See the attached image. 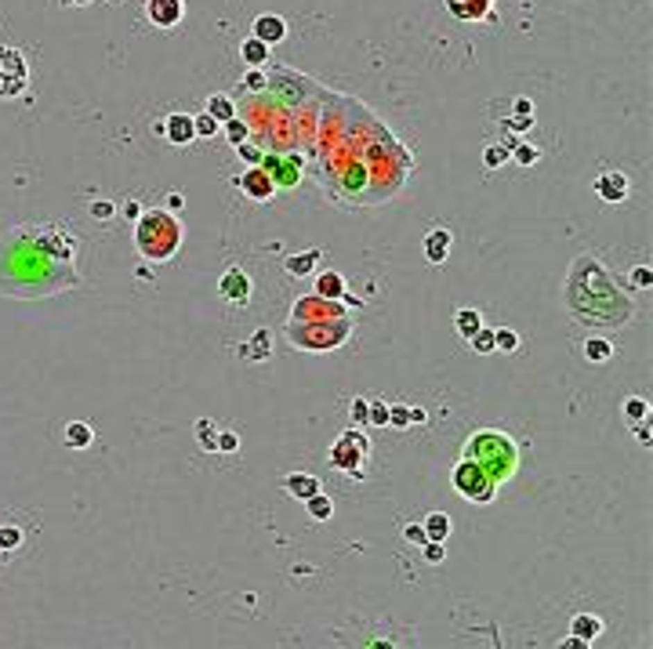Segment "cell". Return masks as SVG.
I'll use <instances>...</instances> for the list:
<instances>
[{"instance_id":"6da1fadb","label":"cell","mask_w":653,"mask_h":649,"mask_svg":"<svg viewBox=\"0 0 653 649\" xmlns=\"http://www.w3.org/2000/svg\"><path fill=\"white\" fill-rule=\"evenodd\" d=\"M566 302H570L573 312H577V320H584V323L620 327V323L631 320V302L617 291L613 276L592 254H581L577 265H573L570 287H566Z\"/></svg>"},{"instance_id":"7a4b0ae2","label":"cell","mask_w":653,"mask_h":649,"mask_svg":"<svg viewBox=\"0 0 653 649\" xmlns=\"http://www.w3.org/2000/svg\"><path fill=\"white\" fill-rule=\"evenodd\" d=\"M135 247L149 261H171L182 247V225L171 211H142L135 221Z\"/></svg>"},{"instance_id":"3957f363","label":"cell","mask_w":653,"mask_h":649,"mask_svg":"<svg viewBox=\"0 0 653 649\" xmlns=\"http://www.w3.org/2000/svg\"><path fill=\"white\" fill-rule=\"evenodd\" d=\"M465 457H472L493 483H504L508 476L516 471L519 465V453H516V442L501 435V432H475L465 442Z\"/></svg>"},{"instance_id":"277c9868","label":"cell","mask_w":653,"mask_h":649,"mask_svg":"<svg viewBox=\"0 0 653 649\" xmlns=\"http://www.w3.org/2000/svg\"><path fill=\"white\" fill-rule=\"evenodd\" d=\"M353 338V320L341 315V320H291L287 323V341L294 348H309V352H327V348H341Z\"/></svg>"},{"instance_id":"5b68a950","label":"cell","mask_w":653,"mask_h":649,"mask_svg":"<svg viewBox=\"0 0 653 649\" xmlns=\"http://www.w3.org/2000/svg\"><path fill=\"white\" fill-rule=\"evenodd\" d=\"M450 479H454V490H457V494L465 497V501H472V504H490L493 494H498V483H493L486 471L472 461V457H461Z\"/></svg>"},{"instance_id":"8992f818","label":"cell","mask_w":653,"mask_h":649,"mask_svg":"<svg viewBox=\"0 0 653 649\" xmlns=\"http://www.w3.org/2000/svg\"><path fill=\"white\" fill-rule=\"evenodd\" d=\"M371 457V439L363 432H345L341 439H334L330 447V465L348 471L353 479H363V461Z\"/></svg>"},{"instance_id":"52a82bcc","label":"cell","mask_w":653,"mask_h":649,"mask_svg":"<svg viewBox=\"0 0 653 649\" xmlns=\"http://www.w3.org/2000/svg\"><path fill=\"white\" fill-rule=\"evenodd\" d=\"M26 80H29V69H26L22 55L15 51V47H0V98L22 94Z\"/></svg>"},{"instance_id":"ba28073f","label":"cell","mask_w":653,"mask_h":649,"mask_svg":"<svg viewBox=\"0 0 653 649\" xmlns=\"http://www.w3.org/2000/svg\"><path fill=\"white\" fill-rule=\"evenodd\" d=\"M341 315H348L341 297H320V294L301 297V302H294V309H291V320H305V323H316V320H341Z\"/></svg>"},{"instance_id":"9c48e42d","label":"cell","mask_w":653,"mask_h":649,"mask_svg":"<svg viewBox=\"0 0 653 649\" xmlns=\"http://www.w3.org/2000/svg\"><path fill=\"white\" fill-rule=\"evenodd\" d=\"M236 185L247 193V200H254V203H265V200H273V193H276V182H273V174H269L262 164L258 167H247L240 178H236Z\"/></svg>"},{"instance_id":"30bf717a","label":"cell","mask_w":653,"mask_h":649,"mask_svg":"<svg viewBox=\"0 0 653 649\" xmlns=\"http://www.w3.org/2000/svg\"><path fill=\"white\" fill-rule=\"evenodd\" d=\"M218 294L226 297V302H232V305H244L251 297V276L244 272V268H226L221 279H218Z\"/></svg>"},{"instance_id":"8fae6325","label":"cell","mask_w":653,"mask_h":649,"mask_svg":"<svg viewBox=\"0 0 653 649\" xmlns=\"http://www.w3.org/2000/svg\"><path fill=\"white\" fill-rule=\"evenodd\" d=\"M146 15H149L153 26L174 29V26L182 22V15H185V4H182V0H149V4H146Z\"/></svg>"},{"instance_id":"7c38bea8","label":"cell","mask_w":653,"mask_h":649,"mask_svg":"<svg viewBox=\"0 0 653 649\" xmlns=\"http://www.w3.org/2000/svg\"><path fill=\"white\" fill-rule=\"evenodd\" d=\"M156 131H164V138L171 141V146H189V141L196 138L193 116H189V113H171L164 123H156Z\"/></svg>"},{"instance_id":"4fadbf2b","label":"cell","mask_w":653,"mask_h":649,"mask_svg":"<svg viewBox=\"0 0 653 649\" xmlns=\"http://www.w3.org/2000/svg\"><path fill=\"white\" fill-rule=\"evenodd\" d=\"M595 193H599V200H607V203H625L628 200L625 171H602L599 178H595Z\"/></svg>"},{"instance_id":"5bb4252c","label":"cell","mask_w":653,"mask_h":649,"mask_svg":"<svg viewBox=\"0 0 653 649\" xmlns=\"http://www.w3.org/2000/svg\"><path fill=\"white\" fill-rule=\"evenodd\" d=\"M447 8H450L454 19H461V22H480V19H486V15H490L493 0H447Z\"/></svg>"},{"instance_id":"9a60e30c","label":"cell","mask_w":653,"mask_h":649,"mask_svg":"<svg viewBox=\"0 0 653 649\" xmlns=\"http://www.w3.org/2000/svg\"><path fill=\"white\" fill-rule=\"evenodd\" d=\"M251 37H258V40H265L269 47H273V44H280L287 37V22L280 19V15H258V19H254V33Z\"/></svg>"},{"instance_id":"2e32d148","label":"cell","mask_w":653,"mask_h":649,"mask_svg":"<svg viewBox=\"0 0 653 649\" xmlns=\"http://www.w3.org/2000/svg\"><path fill=\"white\" fill-rule=\"evenodd\" d=\"M570 635L581 639V642L588 646V642H595V639L602 635V621H599L595 613H577V616L570 621Z\"/></svg>"},{"instance_id":"e0dca14e","label":"cell","mask_w":653,"mask_h":649,"mask_svg":"<svg viewBox=\"0 0 653 649\" xmlns=\"http://www.w3.org/2000/svg\"><path fill=\"white\" fill-rule=\"evenodd\" d=\"M283 490H287L294 501H309L312 494H320V479H316V476H305V471H294V476L283 479Z\"/></svg>"},{"instance_id":"ac0fdd59","label":"cell","mask_w":653,"mask_h":649,"mask_svg":"<svg viewBox=\"0 0 653 649\" xmlns=\"http://www.w3.org/2000/svg\"><path fill=\"white\" fill-rule=\"evenodd\" d=\"M447 254H450V229H432L425 236V258L439 265V261H447Z\"/></svg>"},{"instance_id":"d6986e66","label":"cell","mask_w":653,"mask_h":649,"mask_svg":"<svg viewBox=\"0 0 653 649\" xmlns=\"http://www.w3.org/2000/svg\"><path fill=\"white\" fill-rule=\"evenodd\" d=\"M320 258H323V250H320V247H312V250H301V254H291V258L283 261V268H287V272H291L294 279H305L312 268H316V261H320Z\"/></svg>"},{"instance_id":"ffe728a7","label":"cell","mask_w":653,"mask_h":649,"mask_svg":"<svg viewBox=\"0 0 653 649\" xmlns=\"http://www.w3.org/2000/svg\"><path fill=\"white\" fill-rule=\"evenodd\" d=\"M91 442H94L91 424H84V421H69V424H66V447H69V450H87Z\"/></svg>"},{"instance_id":"44dd1931","label":"cell","mask_w":653,"mask_h":649,"mask_svg":"<svg viewBox=\"0 0 653 649\" xmlns=\"http://www.w3.org/2000/svg\"><path fill=\"white\" fill-rule=\"evenodd\" d=\"M425 537L428 541H447L450 537V515L447 512H432V515H425Z\"/></svg>"},{"instance_id":"7402d4cb","label":"cell","mask_w":653,"mask_h":649,"mask_svg":"<svg viewBox=\"0 0 653 649\" xmlns=\"http://www.w3.org/2000/svg\"><path fill=\"white\" fill-rule=\"evenodd\" d=\"M203 113H211L218 123H226V120L236 116V105H232L229 94H211V98H207V109H203Z\"/></svg>"},{"instance_id":"603a6c76","label":"cell","mask_w":653,"mask_h":649,"mask_svg":"<svg viewBox=\"0 0 653 649\" xmlns=\"http://www.w3.org/2000/svg\"><path fill=\"white\" fill-rule=\"evenodd\" d=\"M240 58L247 62V66H262V62L269 58V44L258 40V37H247V40L240 44Z\"/></svg>"},{"instance_id":"cb8c5ba5","label":"cell","mask_w":653,"mask_h":649,"mask_svg":"<svg viewBox=\"0 0 653 649\" xmlns=\"http://www.w3.org/2000/svg\"><path fill=\"white\" fill-rule=\"evenodd\" d=\"M610 356H613V345L607 338H588L584 341V359L588 363H610Z\"/></svg>"},{"instance_id":"d4e9b609","label":"cell","mask_w":653,"mask_h":649,"mask_svg":"<svg viewBox=\"0 0 653 649\" xmlns=\"http://www.w3.org/2000/svg\"><path fill=\"white\" fill-rule=\"evenodd\" d=\"M454 327H457V334H461V338H472L475 330L483 327V315L475 312V309H461V312L454 315Z\"/></svg>"},{"instance_id":"484cf974","label":"cell","mask_w":653,"mask_h":649,"mask_svg":"<svg viewBox=\"0 0 653 649\" xmlns=\"http://www.w3.org/2000/svg\"><path fill=\"white\" fill-rule=\"evenodd\" d=\"M316 294H320V297H341V294H345V279H341L338 272L316 276Z\"/></svg>"},{"instance_id":"4316f807","label":"cell","mask_w":653,"mask_h":649,"mask_svg":"<svg viewBox=\"0 0 653 649\" xmlns=\"http://www.w3.org/2000/svg\"><path fill=\"white\" fill-rule=\"evenodd\" d=\"M269 341H273V334H269V330H258V334L251 338V348H244V356L247 359H269V356H273Z\"/></svg>"},{"instance_id":"83f0119b","label":"cell","mask_w":653,"mask_h":649,"mask_svg":"<svg viewBox=\"0 0 653 649\" xmlns=\"http://www.w3.org/2000/svg\"><path fill=\"white\" fill-rule=\"evenodd\" d=\"M305 508H309V519L323 522V519H330V515H334V501H330V497H323V494H312V497L305 501Z\"/></svg>"},{"instance_id":"f1b7e54d","label":"cell","mask_w":653,"mask_h":649,"mask_svg":"<svg viewBox=\"0 0 653 649\" xmlns=\"http://www.w3.org/2000/svg\"><path fill=\"white\" fill-rule=\"evenodd\" d=\"M625 417H628L631 424L646 421V417H650V403L643 399V395H631V399H625Z\"/></svg>"},{"instance_id":"f546056e","label":"cell","mask_w":653,"mask_h":649,"mask_svg":"<svg viewBox=\"0 0 653 649\" xmlns=\"http://www.w3.org/2000/svg\"><path fill=\"white\" fill-rule=\"evenodd\" d=\"M196 439H200V447H203V450H211V453H214V450H218V429H214V421H207V417L196 421Z\"/></svg>"},{"instance_id":"4dcf8cb0","label":"cell","mask_w":653,"mask_h":649,"mask_svg":"<svg viewBox=\"0 0 653 649\" xmlns=\"http://www.w3.org/2000/svg\"><path fill=\"white\" fill-rule=\"evenodd\" d=\"M367 424H374V429H385V424H389V403L367 399Z\"/></svg>"},{"instance_id":"1f68e13d","label":"cell","mask_w":653,"mask_h":649,"mask_svg":"<svg viewBox=\"0 0 653 649\" xmlns=\"http://www.w3.org/2000/svg\"><path fill=\"white\" fill-rule=\"evenodd\" d=\"M468 341H472V352H480V356H486V352H498V348H493V330H486V327H480V330H475V334H472Z\"/></svg>"},{"instance_id":"d6a6232c","label":"cell","mask_w":653,"mask_h":649,"mask_svg":"<svg viewBox=\"0 0 653 649\" xmlns=\"http://www.w3.org/2000/svg\"><path fill=\"white\" fill-rule=\"evenodd\" d=\"M628 287H635V291H650L653 287V272L646 265H635L631 272H628Z\"/></svg>"},{"instance_id":"836d02e7","label":"cell","mask_w":653,"mask_h":649,"mask_svg":"<svg viewBox=\"0 0 653 649\" xmlns=\"http://www.w3.org/2000/svg\"><path fill=\"white\" fill-rule=\"evenodd\" d=\"M493 348H498V352H516V348H519V334H516V330H493Z\"/></svg>"},{"instance_id":"e575fe53","label":"cell","mask_w":653,"mask_h":649,"mask_svg":"<svg viewBox=\"0 0 653 649\" xmlns=\"http://www.w3.org/2000/svg\"><path fill=\"white\" fill-rule=\"evenodd\" d=\"M193 131H196V138H211V135H218V120L211 113H200V116H193Z\"/></svg>"},{"instance_id":"d590c367","label":"cell","mask_w":653,"mask_h":649,"mask_svg":"<svg viewBox=\"0 0 653 649\" xmlns=\"http://www.w3.org/2000/svg\"><path fill=\"white\" fill-rule=\"evenodd\" d=\"M516 164L519 167H530V164H537L541 160V149H534V146H527V141H516Z\"/></svg>"},{"instance_id":"8d00e7d4","label":"cell","mask_w":653,"mask_h":649,"mask_svg":"<svg viewBox=\"0 0 653 649\" xmlns=\"http://www.w3.org/2000/svg\"><path fill=\"white\" fill-rule=\"evenodd\" d=\"M236 156H240L244 164H251V167H258L265 156H262V149L258 146H251V141H236Z\"/></svg>"},{"instance_id":"74e56055","label":"cell","mask_w":653,"mask_h":649,"mask_svg":"<svg viewBox=\"0 0 653 649\" xmlns=\"http://www.w3.org/2000/svg\"><path fill=\"white\" fill-rule=\"evenodd\" d=\"M265 87H269V76L258 66H251L247 76H244V91H265Z\"/></svg>"},{"instance_id":"f35d334b","label":"cell","mask_w":653,"mask_h":649,"mask_svg":"<svg viewBox=\"0 0 653 649\" xmlns=\"http://www.w3.org/2000/svg\"><path fill=\"white\" fill-rule=\"evenodd\" d=\"M22 544V530L19 526H0V548L4 551H15Z\"/></svg>"},{"instance_id":"ab89813d","label":"cell","mask_w":653,"mask_h":649,"mask_svg":"<svg viewBox=\"0 0 653 649\" xmlns=\"http://www.w3.org/2000/svg\"><path fill=\"white\" fill-rule=\"evenodd\" d=\"M421 555L432 562V566H439L443 559H447V548H443V541H425V544H421Z\"/></svg>"},{"instance_id":"60d3db41","label":"cell","mask_w":653,"mask_h":649,"mask_svg":"<svg viewBox=\"0 0 653 649\" xmlns=\"http://www.w3.org/2000/svg\"><path fill=\"white\" fill-rule=\"evenodd\" d=\"M226 138L232 141V146H236V141H247V123L244 120H226Z\"/></svg>"},{"instance_id":"b9f144b4","label":"cell","mask_w":653,"mask_h":649,"mask_svg":"<svg viewBox=\"0 0 653 649\" xmlns=\"http://www.w3.org/2000/svg\"><path fill=\"white\" fill-rule=\"evenodd\" d=\"M504 160H508V146H490L486 156H483V164H486L490 171H493V167H501Z\"/></svg>"},{"instance_id":"7bdbcfd3","label":"cell","mask_w":653,"mask_h":649,"mask_svg":"<svg viewBox=\"0 0 653 649\" xmlns=\"http://www.w3.org/2000/svg\"><path fill=\"white\" fill-rule=\"evenodd\" d=\"M218 450L221 453H236L240 450V435L236 432H218Z\"/></svg>"},{"instance_id":"ee69618b","label":"cell","mask_w":653,"mask_h":649,"mask_svg":"<svg viewBox=\"0 0 653 649\" xmlns=\"http://www.w3.org/2000/svg\"><path fill=\"white\" fill-rule=\"evenodd\" d=\"M403 537H407L410 544H418V548H421V544L428 541V537H425V526H421V522H407V526H403Z\"/></svg>"},{"instance_id":"f6af8a7d","label":"cell","mask_w":653,"mask_h":649,"mask_svg":"<svg viewBox=\"0 0 653 649\" xmlns=\"http://www.w3.org/2000/svg\"><path fill=\"white\" fill-rule=\"evenodd\" d=\"M348 414H353L356 424H367V399H353V406H348Z\"/></svg>"},{"instance_id":"bcb514c9","label":"cell","mask_w":653,"mask_h":649,"mask_svg":"<svg viewBox=\"0 0 653 649\" xmlns=\"http://www.w3.org/2000/svg\"><path fill=\"white\" fill-rule=\"evenodd\" d=\"M389 424H396V429H407V406H389Z\"/></svg>"},{"instance_id":"7dc6e473","label":"cell","mask_w":653,"mask_h":649,"mask_svg":"<svg viewBox=\"0 0 653 649\" xmlns=\"http://www.w3.org/2000/svg\"><path fill=\"white\" fill-rule=\"evenodd\" d=\"M113 211H117V207H113L109 200H94V203H91V214H94V218H113Z\"/></svg>"},{"instance_id":"c3c4849f","label":"cell","mask_w":653,"mask_h":649,"mask_svg":"<svg viewBox=\"0 0 653 649\" xmlns=\"http://www.w3.org/2000/svg\"><path fill=\"white\" fill-rule=\"evenodd\" d=\"M635 439H639V447H653V435H650V424L646 421L635 424Z\"/></svg>"},{"instance_id":"681fc988","label":"cell","mask_w":653,"mask_h":649,"mask_svg":"<svg viewBox=\"0 0 653 649\" xmlns=\"http://www.w3.org/2000/svg\"><path fill=\"white\" fill-rule=\"evenodd\" d=\"M124 218H127V221H138V218H142V203H138V200H127V203H124Z\"/></svg>"},{"instance_id":"f907efd6","label":"cell","mask_w":653,"mask_h":649,"mask_svg":"<svg viewBox=\"0 0 653 649\" xmlns=\"http://www.w3.org/2000/svg\"><path fill=\"white\" fill-rule=\"evenodd\" d=\"M407 421L410 424H425V410L421 406H407Z\"/></svg>"},{"instance_id":"816d5d0a","label":"cell","mask_w":653,"mask_h":649,"mask_svg":"<svg viewBox=\"0 0 653 649\" xmlns=\"http://www.w3.org/2000/svg\"><path fill=\"white\" fill-rule=\"evenodd\" d=\"M530 123H534V116H516V120H508V123H504V128H516V131H527V128H530Z\"/></svg>"},{"instance_id":"f5cc1de1","label":"cell","mask_w":653,"mask_h":649,"mask_svg":"<svg viewBox=\"0 0 653 649\" xmlns=\"http://www.w3.org/2000/svg\"><path fill=\"white\" fill-rule=\"evenodd\" d=\"M182 203H185L182 193H171V196H167V211H171V214H174V211H182Z\"/></svg>"},{"instance_id":"db71d44e","label":"cell","mask_w":653,"mask_h":649,"mask_svg":"<svg viewBox=\"0 0 653 649\" xmlns=\"http://www.w3.org/2000/svg\"><path fill=\"white\" fill-rule=\"evenodd\" d=\"M530 109H534L530 98H516V113H519V116H530Z\"/></svg>"},{"instance_id":"11a10c76","label":"cell","mask_w":653,"mask_h":649,"mask_svg":"<svg viewBox=\"0 0 653 649\" xmlns=\"http://www.w3.org/2000/svg\"><path fill=\"white\" fill-rule=\"evenodd\" d=\"M62 4H76V8H84V4H91V0H62Z\"/></svg>"}]
</instances>
